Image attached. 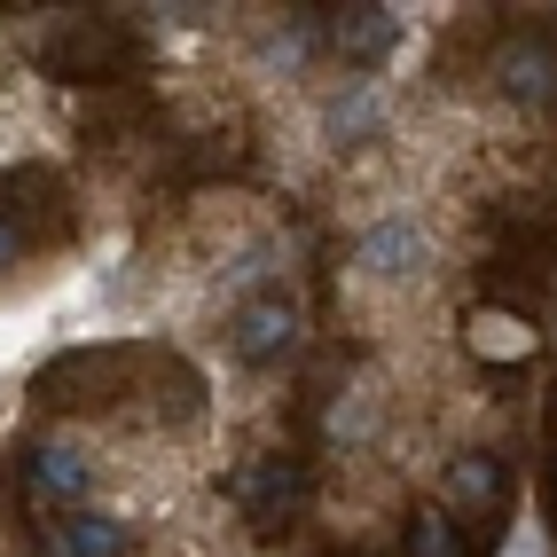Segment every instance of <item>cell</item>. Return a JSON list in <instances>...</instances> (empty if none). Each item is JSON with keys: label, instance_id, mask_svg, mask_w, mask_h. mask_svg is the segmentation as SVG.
Returning <instances> with one entry per match:
<instances>
[{"label": "cell", "instance_id": "cell-1", "mask_svg": "<svg viewBox=\"0 0 557 557\" xmlns=\"http://www.w3.org/2000/svg\"><path fill=\"white\" fill-rule=\"evenodd\" d=\"M440 510L463 527V549L471 557H487L503 542V527H510V463L487 456V448L456 456L448 471H440Z\"/></svg>", "mask_w": 557, "mask_h": 557}, {"label": "cell", "instance_id": "cell-2", "mask_svg": "<svg viewBox=\"0 0 557 557\" xmlns=\"http://www.w3.org/2000/svg\"><path fill=\"white\" fill-rule=\"evenodd\" d=\"M134 32L119 24V16H71L63 32H55V40L40 48V71H48V79H71V87H110V79H126V71H134Z\"/></svg>", "mask_w": 557, "mask_h": 557}, {"label": "cell", "instance_id": "cell-3", "mask_svg": "<svg viewBox=\"0 0 557 557\" xmlns=\"http://www.w3.org/2000/svg\"><path fill=\"white\" fill-rule=\"evenodd\" d=\"M141 361H150V346H79V354H55L32 393L48 408H95V400H119L126 377H141Z\"/></svg>", "mask_w": 557, "mask_h": 557}, {"label": "cell", "instance_id": "cell-4", "mask_svg": "<svg viewBox=\"0 0 557 557\" xmlns=\"http://www.w3.org/2000/svg\"><path fill=\"white\" fill-rule=\"evenodd\" d=\"M95 487V456L79 448V440H63V432H48V440H32L24 448V495L32 503H79Z\"/></svg>", "mask_w": 557, "mask_h": 557}, {"label": "cell", "instance_id": "cell-5", "mask_svg": "<svg viewBox=\"0 0 557 557\" xmlns=\"http://www.w3.org/2000/svg\"><path fill=\"white\" fill-rule=\"evenodd\" d=\"M236 503H244L251 527H290L299 503H307V463H299V456H259V463L236 479Z\"/></svg>", "mask_w": 557, "mask_h": 557}, {"label": "cell", "instance_id": "cell-6", "mask_svg": "<svg viewBox=\"0 0 557 557\" xmlns=\"http://www.w3.org/2000/svg\"><path fill=\"white\" fill-rule=\"evenodd\" d=\"M463 346H471V361H487V369H518V361H534L542 330H534V314H518L503 299H479L463 314Z\"/></svg>", "mask_w": 557, "mask_h": 557}, {"label": "cell", "instance_id": "cell-7", "mask_svg": "<svg viewBox=\"0 0 557 557\" xmlns=\"http://www.w3.org/2000/svg\"><path fill=\"white\" fill-rule=\"evenodd\" d=\"M495 79L510 102L527 110H557V32H527V40H510L495 55Z\"/></svg>", "mask_w": 557, "mask_h": 557}, {"label": "cell", "instance_id": "cell-8", "mask_svg": "<svg viewBox=\"0 0 557 557\" xmlns=\"http://www.w3.org/2000/svg\"><path fill=\"white\" fill-rule=\"evenodd\" d=\"M236 354H244L251 369H275V361H290V354H299V307H290L283 290L251 299V307L236 314Z\"/></svg>", "mask_w": 557, "mask_h": 557}, {"label": "cell", "instance_id": "cell-9", "mask_svg": "<svg viewBox=\"0 0 557 557\" xmlns=\"http://www.w3.org/2000/svg\"><path fill=\"white\" fill-rule=\"evenodd\" d=\"M55 557H134L141 549V534H134V518H119V510H95V503H71L63 518H55Z\"/></svg>", "mask_w": 557, "mask_h": 557}, {"label": "cell", "instance_id": "cell-10", "mask_svg": "<svg viewBox=\"0 0 557 557\" xmlns=\"http://www.w3.org/2000/svg\"><path fill=\"white\" fill-rule=\"evenodd\" d=\"M354 268L361 275H377V283H417L424 275V236H417V220H377V228L361 236V251H354Z\"/></svg>", "mask_w": 557, "mask_h": 557}, {"label": "cell", "instance_id": "cell-11", "mask_svg": "<svg viewBox=\"0 0 557 557\" xmlns=\"http://www.w3.org/2000/svg\"><path fill=\"white\" fill-rule=\"evenodd\" d=\"M322 32H330V48H338L346 63H361V71H369V63H385V55H393L400 16H393V9H330V24H322Z\"/></svg>", "mask_w": 557, "mask_h": 557}, {"label": "cell", "instance_id": "cell-12", "mask_svg": "<svg viewBox=\"0 0 557 557\" xmlns=\"http://www.w3.org/2000/svg\"><path fill=\"white\" fill-rule=\"evenodd\" d=\"M377 424H385V408H377V393H369V385H346L338 400H330V417H322V432L346 440V448H369Z\"/></svg>", "mask_w": 557, "mask_h": 557}, {"label": "cell", "instance_id": "cell-13", "mask_svg": "<svg viewBox=\"0 0 557 557\" xmlns=\"http://www.w3.org/2000/svg\"><path fill=\"white\" fill-rule=\"evenodd\" d=\"M408 557H471V549H463V527L440 503H417L408 510Z\"/></svg>", "mask_w": 557, "mask_h": 557}, {"label": "cell", "instance_id": "cell-14", "mask_svg": "<svg viewBox=\"0 0 557 557\" xmlns=\"http://www.w3.org/2000/svg\"><path fill=\"white\" fill-rule=\"evenodd\" d=\"M377 119H385V95H377V79H354L338 102H330V134H338V141L377 134Z\"/></svg>", "mask_w": 557, "mask_h": 557}, {"label": "cell", "instance_id": "cell-15", "mask_svg": "<svg viewBox=\"0 0 557 557\" xmlns=\"http://www.w3.org/2000/svg\"><path fill=\"white\" fill-rule=\"evenodd\" d=\"M16 259H24V220H16V212H0V275H9Z\"/></svg>", "mask_w": 557, "mask_h": 557}]
</instances>
